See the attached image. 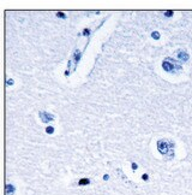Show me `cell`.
I'll list each match as a JSON object with an SVG mask.
<instances>
[{
	"label": "cell",
	"mask_w": 192,
	"mask_h": 195,
	"mask_svg": "<svg viewBox=\"0 0 192 195\" xmlns=\"http://www.w3.org/2000/svg\"><path fill=\"white\" fill-rule=\"evenodd\" d=\"M162 68L164 69L166 71H168V72H171V71L174 69V64H173L172 61H171V59H166L162 63Z\"/></svg>",
	"instance_id": "cell-1"
},
{
	"label": "cell",
	"mask_w": 192,
	"mask_h": 195,
	"mask_svg": "<svg viewBox=\"0 0 192 195\" xmlns=\"http://www.w3.org/2000/svg\"><path fill=\"white\" fill-rule=\"evenodd\" d=\"M178 57H179V59L184 60V61L188 60V54H187V53H185V52H180V53L178 54Z\"/></svg>",
	"instance_id": "cell-2"
},
{
	"label": "cell",
	"mask_w": 192,
	"mask_h": 195,
	"mask_svg": "<svg viewBox=\"0 0 192 195\" xmlns=\"http://www.w3.org/2000/svg\"><path fill=\"white\" fill-rule=\"evenodd\" d=\"M89 183V180H82V181H79V185H82V184H88Z\"/></svg>",
	"instance_id": "cell-3"
},
{
	"label": "cell",
	"mask_w": 192,
	"mask_h": 195,
	"mask_svg": "<svg viewBox=\"0 0 192 195\" xmlns=\"http://www.w3.org/2000/svg\"><path fill=\"white\" fill-rule=\"evenodd\" d=\"M151 36H153L154 39H158V37H160V34L155 31V33H153V34H151Z\"/></svg>",
	"instance_id": "cell-4"
},
{
	"label": "cell",
	"mask_w": 192,
	"mask_h": 195,
	"mask_svg": "<svg viewBox=\"0 0 192 195\" xmlns=\"http://www.w3.org/2000/svg\"><path fill=\"white\" fill-rule=\"evenodd\" d=\"M164 15L167 16V17H171V16H173V11H167Z\"/></svg>",
	"instance_id": "cell-5"
},
{
	"label": "cell",
	"mask_w": 192,
	"mask_h": 195,
	"mask_svg": "<svg viewBox=\"0 0 192 195\" xmlns=\"http://www.w3.org/2000/svg\"><path fill=\"white\" fill-rule=\"evenodd\" d=\"M132 169L133 170H136V169H137V165H136V164H132Z\"/></svg>",
	"instance_id": "cell-6"
},
{
	"label": "cell",
	"mask_w": 192,
	"mask_h": 195,
	"mask_svg": "<svg viewBox=\"0 0 192 195\" xmlns=\"http://www.w3.org/2000/svg\"><path fill=\"white\" fill-rule=\"evenodd\" d=\"M143 180H148V175H143Z\"/></svg>",
	"instance_id": "cell-7"
}]
</instances>
